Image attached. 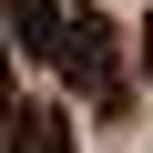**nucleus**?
I'll return each instance as SVG.
<instances>
[{
	"label": "nucleus",
	"instance_id": "obj_1",
	"mask_svg": "<svg viewBox=\"0 0 153 153\" xmlns=\"http://www.w3.org/2000/svg\"><path fill=\"white\" fill-rule=\"evenodd\" d=\"M51 61H61V82H71V92L112 102V71H123V31H112L102 10H71V21H61V51H51Z\"/></svg>",
	"mask_w": 153,
	"mask_h": 153
},
{
	"label": "nucleus",
	"instance_id": "obj_2",
	"mask_svg": "<svg viewBox=\"0 0 153 153\" xmlns=\"http://www.w3.org/2000/svg\"><path fill=\"white\" fill-rule=\"evenodd\" d=\"M0 133H10V153H71V123H61L51 102H10Z\"/></svg>",
	"mask_w": 153,
	"mask_h": 153
},
{
	"label": "nucleus",
	"instance_id": "obj_3",
	"mask_svg": "<svg viewBox=\"0 0 153 153\" xmlns=\"http://www.w3.org/2000/svg\"><path fill=\"white\" fill-rule=\"evenodd\" d=\"M61 21H71L61 0H10V41H21L31 61H51V51H61Z\"/></svg>",
	"mask_w": 153,
	"mask_h": 153
},
{
	"label": "nucleus",
	"instance_id": "obj_4",
	"mask_svg": "<svg viewBox=\"0 0 153 153\" xmlns=\"http://www.w3.org/2000/svg\"><path fill=\"white\" fill-rule=\"evenodd\" d=\"M143 82H153V21H143Z\"/></svg>",
	"mask_w": 153,
	"mask_h": 153
}]
</instances>
